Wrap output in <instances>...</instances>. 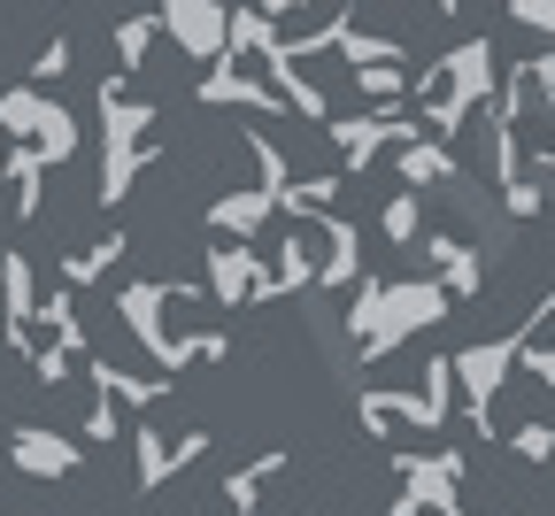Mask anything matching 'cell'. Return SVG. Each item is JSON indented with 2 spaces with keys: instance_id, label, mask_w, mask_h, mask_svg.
I'll list each match as a JSON object with an SVG mask.
<instances>
[{
  "instance_id": "cell-1",
  "label": "cell",
  "mask_w": 555,
  "mask_h": 516,
  "mask_svg": "<svg viewBox=\"0 0 555 516\" xmlns=\"http://www.w3.org/2000/svg\"><path fill=\"white\" fill-rule=\"evenodd\" d=\"M16 463H24L31 478H54V470L78 463V448H69V439H54V431H16Z\"/></svg>"
}]
</instances>
